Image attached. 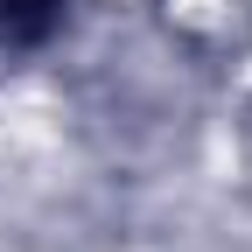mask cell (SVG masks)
Masks as SVG:
<instances>
[{
    "label": "cell",
    "instance_id": "6da1fadb",
    "mask_svg": "<svg viewBox=\"0 0 252 252\" xmlns=\"http://www.w3.org/2000/svg\"><path fill=\"white\" fill-rule=\"evenodd\" d=\"M63 14V0H0V42H35L49 35Z\"/></svg>",
    "mask_w": 252,
    "mask_h": 252
}]
</instances>
